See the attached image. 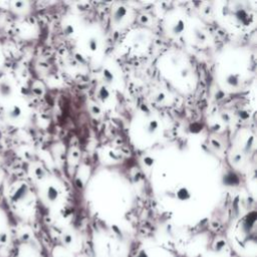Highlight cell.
Returning <instances> with one entry per match:
<instances>
[{"label": "cell", "mask_w": 257, "mask_h": 257, "mask_svg": "<svg viewBox=\"0 0 257 257\" xmlns=\"http://www.w3.org/2000/svg\"><path fill=\"white\" fill-rule=\"evenodd\" d=\"M127 13V11H126V9L124 7H121L118 9V11L115 13V19L117 20V21H119L120 19H121L122 17H123L125 14Z\"/></svg>", "instance_id": "cell-1"}, {"label": "cell", "mask_w": 257, "mask_h": 257, "mask_svg": "<svg viewBox=\"0 0 257 257\" xmlns=\"http://www.w3.org/2000/svg\"><path fill=\"white\" fill-rule=\"evenodd\" d=\"M56 197H57V191H56L54 188H52V187H50L49 190H48V198L52 201V200H54Z\"/></svg>", "instance_id": "cell-2"}, {"label": "cell", "mask_w": 257, "mask_h": 257, "mask_svg": "<svg viewBox=\"0 0 257 257\" xmlns=\"http://www.w3.org/2000/svg\"><path fill=\"white\" fill-rule=\"evenodd\" d=\"M158 128V123L156 121H152L148 126V132L149 133H153L156 131V128Z\"/></svg>", "instance_id": "cell-3"}, {"label": "cell", "mask_w": 257, "mask_h": 257, "mask_svg": "<svg viewBox=\"0 0 257 257\" xmlns=\"http://www.w3.org/2000/svg\"><path fill=\"white\" fill-rule=\"evenodd\" d=\"M178 197L180 198V199H186V198L189 197V194H188V191L186 190V189H181L180 191H179L178 193Z\"/></svg>", "instance_id": "cell-4"}, {"label": "cell", "mask_w": 257, "mask_h": 257, "mask_svg": "<svg viewBox=\"0 0 257 257\" xmlns=\"http://www.w3.org/2000/svg\"><path fill=\"white\" fill-rule=\"evenodd\" d=\"M89 45H91V49H95V47H97V43H95V40H91V42H89Z\"/></svg>", "instance_id": "cell-5"}, {"label": "cell", "mask_w": 257, "mask_h": 257, "mask_svg": "<svg viewBox=\"0 0 257 257\" xmlns=\"http://www.w3.org/2000/svg\"><path fill=\"white\" fill-rule=\"evenodd\" d=\"M6 240H7L6 235L5 234H2V235L0 236V242H1V243H4V242H6Z\"/></svg>", "instance_id": "cell-6"}, {"label": "cell", "mask_w": 257, "mask_h": 257, "mask_svg": "<svg viewBox=\"0 0 257 257\" xmlns=\"http://www.w3.org/2000/svg\"><path fill=\"white\" fill-rule=\"evenodd\" d=\"M62 257H64V256H62Z\"/></svg>", "instance_id": "cell-7"}]
</instances>
